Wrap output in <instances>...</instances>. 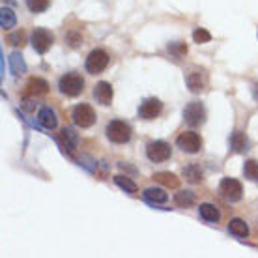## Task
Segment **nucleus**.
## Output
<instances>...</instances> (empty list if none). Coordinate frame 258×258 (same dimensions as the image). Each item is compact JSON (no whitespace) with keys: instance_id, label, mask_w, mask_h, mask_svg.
Wrapping results in <instances>:
<instances>
[{"instance_id":"obj_1","label":"nucleus","mask_w":258,"mask_h":258,"mask_svg":"<svg viewBox=\"0 0 258 258\" xmlns=\"http://www.w3.org/2000/svg\"><path fill=\"white\" fill-rule=\"evenodd\" d=\"M105 133H107V139L114 144H125L131 141V135H133L131 125L127 122H122V120H112L107 123Z\"/></svg>"},{"instance_id":"obj_2","label":"nucleus","mask_w":258,"mask_h":258,"mask_svg":"<svg viewBox=\"0 0 258 258\" xmlns=\"http://www.w3.org/2000/svg\"><path fill=\"white\" fill-rule=\"evenodd\" d=\"M60 92L68 97H77L84 90V79L79 73H66L58 81Z\"/></svg>"},{"instance_id":"obj_3","label":"nucleus","mask_w":258,"mask_h":258,"mask_svg":"<svg viewBox=\"0 0 258 258\" xmlns=\"http://www.w3.org/2000/svg\"><path fill=\"white\" fill-rule=\"evenodd\" d=\"M146 155H148V159L152 163H163L167 161V159H170L172 148L165 141H154L146 146Z\"/></svg>"},{"instance_id":"obj_4","label":"nucleus","mask_w":258,"mask_h":258,"mask_svg":"<svg viewBox=\"0 0 258 258\" xmlns=\"http://www.w3.org/2000/svg\"><path fill=\"white\" fill-rule=\"evenodd\" d=\"M71 118H73V122H75V125H79V127H92L94 123H96V112H94V109H92L90 105L86 103H81L77 105L75 109H73V112H71Z\"/></svg>"},{"instance_id":"obj_5","label":"nucleus","mask_w":258,"mask_h":258,"mask_svg":"<svg viewBox=\"0 0 258 258\" xmlns=\"http://www.w3.org/2000/svg\"><path fill=\"white\" fill-rule=\"evenodd\" d=\"M109 54L101 49H96V51H92L88 54V58H86V71L92 73V75H97V73H101V71L107 70V66H109Z\"/></svg>"},{"instance_id":"obj_6","label":"nucleus","mask_w":258,"mask_h":258,"mask_svg":"<svg viewBox=\"0 0 258 258\" xmlns=\"http://www.w3.org/2000/svg\"><path fill=\"white\" fill-rule=\"evenodd\" d=\"M176 146L183 150L185 154H199L202 148V141L195 131H183L178 139H176Z\"/></svg>"},{"instance_id":"obj_7","label":"nucleus","mask_w":258,"mask_h":258,"mask_svg":"<svg viewBox=\"0 0 258 258\" xmlns=\"http://www.w3.org/2000/svg\"><path fill=\"white\" fill-rule=\"evenodd\" d=\"M52 41H54V36H52L47 28H34L32 38H30V43L39 54H45L49 49H51Z\"/></svg>"},{"instance_id":"obj_8","label":"nucleus","mask_w":258,"mask_h":258,"mask_svg":"<svg viewBox=\"0 0 258 258\" xmlns=\"http://www.w3.org/2000/svg\"><path fill=\"white\" fill-rule=\"evenodd\" d=\"M219 193L223 195L226 200H230V202H238V200H241V197H243V187H241V183H239L238 180H234V178H223L219 185Z\"/></svg>"},{"instance_id":"obj_9","label":"nucleus","mask_w":258,"mask_h":258,"mask_svg":"<svg viewBox=\"0 0 258 258\" xmlns=\"http://www.w3.org/2000/svg\"><path fill=\"white\" fill-rule=\"evenodd\" d=\"M183 118H185V122L191 127H197L200 123H204V120H206V109H204V105L199 103V101L189 103L185 107V110H183Z\"/></svg>"},{"instance_id":"obj_10","label":"nucleus","mask_w":258,"mask_h":258,"mask_svg":"<svg viewBox=\"0 0 258 258\" xmlns=\"http://www.w3.org/2000/svg\"><path fill=\"white\" fill-rule=\"evenodd\" d=\"M163 110V103L157 99V97H148V99H144L139 107V116L142 120H155V118L161 114Z\"/></svg>"},{"instance_id":"obj_11","label":"nucleus","mask_w":258,"mask_h":258,"mask_svg":"<svg viewBox=\"0 0 258 258\" xmlns=\"http://www.w3.org/2000/svg\"><path fill=\"white\" fill-rule=\"evenodd\" d=\"M94 97H96V101L99 105H103V107H109L112 103V97H114V90H112V86L109 83H97L94 86Z\"/></svg>"},{"instance_id":"obj_12","label":"nucleus","mask_w":258,"mask_h":258,"mask_svg":"<svg viewBox=\"0 0 258 258\" xmlns=\"http://www.w3.org/2000/svg\"><path fill=\"white\" fill-rule=\"evenodd\" d=\"M187 86L189 90L193 92V94H199V92L204 90V86H206V73L204 71H199L195 70L191 73H187Z\"/></svg>"},{"instance_id":"obj_13","label":"nucleus","mask_w":258,"mask_h":258,"mask_svg":"<svg viewBox=\"0 0 258 258\" xmlns=\"http://www.w3.org/2000/svg\"><path fill=\"white\" fill-rule=\"evenodd\" d=\"M47 90H49V84H47L45 79L41 77H32L30 81H28V84H26V96H43V94H47Z\"/></svg>"},{"instance_id":"obj_14","label":"nucleus","mask_w":258,"mask_h":258,"mask_svg":"<svg viewBox=\"0 0 258 258\" xmlns=\"http://www.w3.org/2000/svg\"><path fill=\"white\" fill-rule=\"evenodd\" d=\"M38 122L45 129H54L56 123H58V118H56V114H54V110L51 107H43L38 114Z\"/></svg>"},{"instance_id":"obj_15","label":"nucleus","mask_w":258,"mask_h":258,"mask_svg":"<svg viewBox=\"0 0 258 258\" xmlns=\"http://www.w3.org/2000/svg\"><path fill=\"white\" fill-rule=\"evenodd\" d=\"M152 178H154V181L161 183V185H165L168 189H176L180 185V178L176 174H172V172H155Z\"/></svg>"},{"instance_id":"obj_16","label":"nucleus","mask_w":258,"mask_h":258,"mask_svg":"<svg viewBox=\"0 0 258 258\" xmlns=\"http://www.w3.org/2000/svg\"><path fill=\"white\" fill-rule=\"evenodd\" d=\"M199 213H200V217L204 221H208V223H217V221L221 219L219 210L213 206V204H200Z\"/></svg>"},{"instance_id":"obj_17","label":"nucleus","mask_w":258,"mask_h":258,"mask_svg":"<svg viewBox=\"0 0 258 258\" xmlns=\"http://www.w3.org/2000/svg\"><path fill=\"white\" fill-rule=\"evenodd\" d=\"M228 230L230 234L238 236V238H247L249 236V226L243 219H232L228 223Z\"/></svg>"},{"instance_id":"obj_18","label":"nucleus","mask_w":258,"mask_h":258,"mask_svg":"<svg viewBox=\"0 0 258 258\" xmlns=\"http://www.w3.org/2000/svg\"><path fill=\"white\" fill-rule=\"evenodd\" d=\"M144 197H146V200L154 202V204H165L168 200V195L159 187H148L144 191Z\"/></svg>"},{"instance_id":"obj_19","label":"nucleus","mask_w":258,"mask_h":258,"mask_svg":"<svg viewBox=\"0 0 258 258\" xmlns=\"http://www.w3.org/2000/svg\"><path fill=\"white\" fill-rule=\"evenodd\" d=\"M60 142L64 144V148H68V152H73L75 144H77V135L71 127H64L60 131Z\"/></svg>"},{"instance_id":"obj_20","label":"nucleus","mask_w":258,"mask_h":258,"mask_svg":"<svg viewBox=\"0 0 258 258\" xmlns=\"http://www.w3.org/2000/svg\"><path fill=\"white\" fill-rule=\"evenodd\" d=\"M183 176L187 178V181L191 183H200L202 181V168L199 165H187V167L183 168Z\"/></svg>"},{"instance_id":"obj_21","label":"nucleus","mask_w":258,"mask_h":258,"mask_svg":"<svg viewBox=\"0 0 258 258\" xmlns=\"http://www.w3.org/2000/svg\"><path fill=\"white\" fill-rule=\"evenodd\" d=\"M174 202L180 208H189L195 204V193L193 191H181V193H176Z\"/></svg>"},{"instance_id":"obj_22","label":"nucleus","mask_w":258,"mask_h":258,"mask_svg":"<svg viewBox=\"0 0 258 258\" xmlns=\"http://www.w3.org/2000/svg\"><path fill=\"white\" fill-rule=\"evenodd\" d=\"M114 183H116L118 187H122L125 193H137V189H139L135 181H131L127 176H122V174L114 176Z\"/></svg>"},{"instance_id":"obj_23","label":"nucleus","mask_w":258,"mask_h":258,"mask_svg":"<svg viewBox=\"0 0 258 258\" xmlns=\"http://www.w3.org/2000/svg\"><path fill=\"white\" fill-rule=\"evenodd\" d=\"M230 142H232V148L234 152H238V154H241V152H245L247 150V139L243 133H239V131H236L232 135V139H230Z\"/></svg>"},{"instance_id":"obj_24","label":"nucleus","mask_w":258,"mask_h":258,"mask_svg":"<svg viewBox=\"0 0 258 258\" xmlns=\"http://www.w3.org/2000/svg\"><path fill=\"white\" fill-rule=\"evenodd\" d=\"M243 174L252 181H258V161L256 159H249L243 167Z\"/></svg>"},{"instance_id":"obj_25","label":"nucleus","mask_w":258,"mask_h":258,"mask_svg":"<svg viewBox=\"0 0 258 258\" xmlns=\"http://www.w3.org/2000/svg\"><path fill=\"white\" fill-rule=\"evenodd\" d=\"M51 4V0H26V8L32 13H41L45 12Z\"/></svg>"},{"instance_id":"obj_26","label":"nucleus","mask_w":258,"mask_h":258,"mask_svg":"<svg viewBox=\"0 0 258 258\" xmlns=\"http://www.w3.org/2000/svg\"><path fill=\"white\" fill-rule=\"evenodd\" d=\"M6 41L13 47H23L26 43V34L23 30H17V32L6 36Z\"/></svg>"},{"instance_id":"obj_27","label":"nucleus","mask_w":258,"mask_h":258,"mask_svg":"<svg viewBox=\"0 0 258 258\" xmlns=\"http://www.w3.org/2000/svg\"><path fill=\"white\" fill-rule=\"evenodd\" d=\"M193 39L195 43H208V41H212V34L208 32L206 28H197L193 32Z\"/></svg>"},{"instance_id":"obj_28","label":"nucleus","mask_w":258,"mask_h":258,"mask_svg":"<svg viewBox=\"0 0 258 258\" xmlns=\"http://www.w3.org/2000/svg\"><path fill=\"white\" fill-rule=\"evenodd\" d=\"M168 51L172 52L176 58H180V56H183L187 52V45L185 43H172V45L168 47Z\"/></svg>"},{"instance_id":"obj_29","label":"nucleus","mask_w":258,"mask_h":258,"mask_svg":"<svg viewBox=\"0 0 258 258\" xmlns=\"http://www.w3.org/2000/svg\"><path fill=\"white\" fill-rule=\"evenodd\" d=\"M68 41H70L71 47H79V45H83V36L79 32H70L68 34Z\"/></svg>"}]
</instances>
